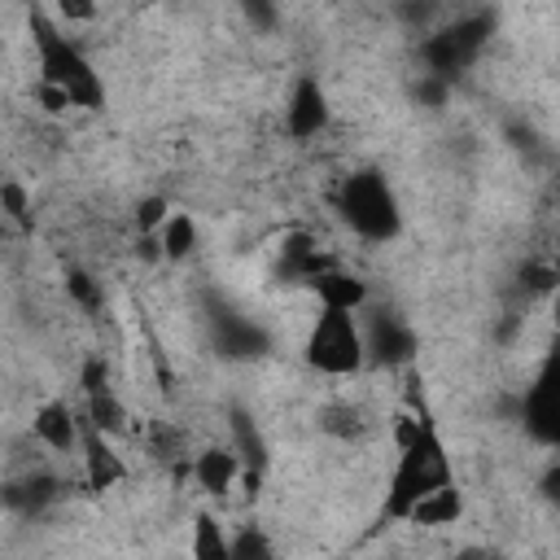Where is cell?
<instances>
[{
    "instance_id": "6da1fadb",
    "label": "cell",
    "mask_w": 560,
    "mask_h": 560,
    "mask_svg": "<svg viewBox=\"0 0 560 560\" xmlns=\"http://www.w3.org/2000/svg\"><path fill=\"white\" fill-rule=\"evenodd\" d=\"M31 39H35V61H39V83L57 88L70 109H105V79L96 74V66L88 61V52L66 35V26L35 4L26 13Z\"/></svg>"
},
{
    "instance_id": "7a4b0ae2",
    "label": "cell",
    "mask_w": 560,
    "mask_h": 560,
    "mask_svg": "<svg viewBox=\"0 0 560 560\" xmlns=\"http://www.w3.org/2000/svg\"><path fill=\"white\" fill-rule=\"evenodd\" d=\"M455 481V468H451V451L438 433V420L424 411L420 416V429L407 446H398L394 455V468H389V481H385V499H381V525L389 521H402L429 490Z\"/></svg>"
},
{
    "instance_id": "3957f363",
    "label": "cell",
    "mask_w": 560,
    "mask_h": 560,
    "mask_svg": "<svg viewBox=\"0 0 560 560\" xmlns=\"http://www.w3.org/2000/svg\"><path fill=\"white\" fill-rule=\"evenodd\" d=\"M337 210L346 219V228L359 236V241H372V245H385L402 232V210H398V197L389 188V179L372 166L354 171L341 179V192H337Z\"/></svg>"
},
{
    "instance_id": "277c9868",
    "label": "cell",
    "mask_w": 560,
    "mask_h": 560,
    "mask_svg": "<svg viewBox=\"0 0 560 560\" xmlns=\"http://www.w3.org/2000/svg\"><path fill=\"white\" fill-rule=\"evenodd\" d=\"M306 363L319 376H354L363 372V332H359V315L346 311H319L306 346H302Z\"/></svg>"
},
{
    "instance_id": "5b68a950",
    "label": "cell",
    "mask_w": 560,
    "mask_h": 560,
    "mask_svg": "<svg viewBox=\"0 0 560 560\" xmlns=\"http://www.w3.org/2000/svg\"><path fill=\"white\" fill-rule=\"evenodd\" d=\"M486 35H490V18H486V13L459 18V22H451V26L433 31V35L420 44V61L429 66V74H433V79H442V83H446L455 70H464V66H472V61H477V52L486 48Z\"/></svg>"
},
{
    "instance_id": "8992f818",
    "label": "cell",
    "mask_w": 560,
    "mask_h": 560,
    "mask_svg": "<svg viewBox=\"0 0 560 560\" xmlns=\"http://www.w3.org/2000/svg\"><path fill=\"white\" fill-rule=\"evenodd\" d=\"M79 385H83V411H79V416H83L96 433H105V438L127 433V407L118 402V394H114V385H109V363H105L101 354L83 359Z\"/></svg>"
},
{
    "instance_id": "52a82bcc",
    "label": "cell",
    "mask_w": 560,
    "mask_h": 560,
    "mask_svg": "<svg viewBox=\"0 0 560 560\" xmlns=\"http://www.w3.org/2000/svg\"><path fill=\"white\" fill-rule=\"evenodd\" d=\"M363 363H381V368H402L416 359V332L402 315L394 311H372L363 324Z\"/></svg>"
},
{
    "instance_id": "ba28073f",
    "label": "cell",
    "mask_w": 560,
    "mask_h": 560,
    "mask_svg": "<svg viewBox=\"0 0 560 560\" xmlns=\"http://www.w3.org/2000/svg\"><path fill=\"white\" fill-rule=\"evenodd\" d=\"M328 122H332V105H328L324 83L311 70L298 74V83L289 92V105H284V131L293 140H315V136L328 131Z\"/></svg>"
},
{
    "instance_id": "9c48e42d",
    "label": "cell",
    "mask_w": 560,
    "mask_h": 560,
    "mask_svg": "<svg viewBox=\"0 0 560 560\" xmlns=\"http://www.w3.org/2000/svg\"><path fill=\"white\" fill-rule=\"evenodd\" d=\"M79 451H83V481H88L92 494H105V490H114V486L127 481L122 455H118L114 442H109L105 433H96L83 416H79Z\"/></svg>"
},
{
    "instance_id": "30bf717a",
    "label": "cell",
    "mask_w": 560,
    "mask_h": 560,
    "mask_svg": "<svg viewBox=\"0 0 560 560\" xmlns=\"http://www.w3.org/2000/svg\"><path fill=\"white\" fill-rule=\"evenodd\" d=\"M311 293H315V302H319V311H346V315H359L368 302H372V289H368V280L363 276H354V271H346V267H324V271H315L311 280Z\"/></svg>"
},
{
    "instance_id": "8fae6325",
    "label": "cell",
    "mask_w": 560,
    "mask_h": 560,
    "mask_svg": "<svg viewBox=\"0 0 560 560\" xmlns=\"http://www.w3.org/2000/svg\"><path fill=\"white\" fill-rule=\"evenodd\" d=\"M228 420H232V451L241 459V486H245V494H258V486L267 477V442L258 433V420L241 407H232Z\"/></svg>"
},
{
    "instance_id": "7c38bea8",
    "label": "cell",
    "mask_w": 560,
    "mask_h": 560,
    "mask_svg": "<svg viewBox=\"0 0 560 560\" xmlns=\"http://www.w3.org/2000/svg\"><path fill=\"white\" fill-rule=\"evenodd\" d=\"M31 433L35 442H44L52 455H66L79 446V411L61 398H48L35 407V420H31Z\"/></svg>"
},
{
    "instance_id": "4fadbf2b",
    "label": "cell",
    "mask_w": 560,
    "mask_h": 560,
    "mask_svg": "<svg viewBox=\"0 0 560 560\" xmlns=\"http://www.w3.org/2000/svg\"><path fill=\"white\" fill-rule=\"evenodd\" d=\"M192 481L210 494V499H228L232 486L241 481V459L232 446H206L192 455Z\"/></svg>"
},
{
    "instance_id": "5bb4252c",
    "label": "cell",
    "mask_w": 560,
    "mask_h": 560,
    "mask_svg": "<svg viewBox=\"0 0 560 560\" xmlns=\"http://www.w3.org/2000/svg\"><path fill=\"white\" fill-rule=\"evenodd\" d=\"M459 516H464V490H459L455 481H446V486L429 490V494L402 516V525H416V529H446V525H455Z\"/></svg>"
},
{
    "instance_id": "9a60e30c",
    "label": "cell",
    "mask_w": 560,
    "mask_h": 560,
    "mask_svg": "<svg viewBox=\"0 0 560 560\" xmlns=\"http://www.w3.org/2000/svg\"><path fill=\"white\" fill-rule=\"evenodd\" d=\"M57 494H61V486H57V477H48V472H26V477L0 486V503L13 508V512H35V508L52 503Z\"/></svg>"
},
{
    "instance_id": "2e32d148",
    "label": "cell",
    "mask_w": 560,
    "mask_h": 560,
    "mask_svg": "<svg viewBox=\"0 0 560 560\" xmlns=\"http://www.w3.org/2000/svg\"><path fill=\"white\" fill-rule=\"evenodd\" d=\"M319 429H324L328 438H337V442H363V438L372 433V416H368L359 402L337 398V402H328V407L319 411Z\"/></svg>"
},
{
    "instance_id": "e0dca14e",
    "label": "cell",
    "mask_w": 560,
    "mask_h": 560,
    "mask_svg": "<svg viewBox=\"0 0 560 560\" xmlns=\"http://www.w3.org/2000/svg\"><path fill=\"white\" fill-rule=\"evenodd\" d=\"M153 236H158L162 262H184V258L197 249V219H192L188 210H171Z\"/></svg>"
},
{
    "instance_id": "ac0fdd59",
    "label": "cell",
    "mask_w": 560,
    "mask_h": 560,
    "mask_svg": "<svg viewBox=\"0 0 560 560\" xmlns=\"http://www.w3.org/2000/svg\"><path fill=\"white\" fill-rule=\"evenodd\" d=\"M560 411H556V385H551V376H542L529 394H525V424L534 429V438L538 442H556V433H560Z\"/></svg>"
},
{
    "instance_id": "d6986e66",
    "label": "cell",
    "mask_w": 560,
    "mask_h": 560,
    "mask_svg": "<svg viewBox=\"0 0 560 560\" xmlns=\"http://www.w3.org/2000/svg\"><path fill=\"white\" fill-rule=\"evenodd\" d=\"M188 551H192V560H232V547H228L223 521H219V516H210V512H197V516H192Z\"/></svg>"
},
{
    "instance_id": "ffe728a7",
    "label": "cell",
    "mask_w": 560,
    "mask_h": 560,
    "mask_svg": "<svg viewBox=\"0 0 560 560\" xmlns=\"http://www.w3.org/2000/svg\"><path fill=\"white\" fill-rule=\"evenodd\" d=\"M228 547H232V560H280L271 534L258 529V525H241V529L228 538Z\"/></svg>"
},
{
    "instance_id": "44dd1931",
    "label": "cell",
    "mask_w": 560,
    "mask_h": 560,
    "mask_svg": "<svg viewBox=\"0 0 560 560\" xmlns=\"http://www.w3.org/2000/svg\"><path fill=\"white\" fill-rule=\"evenodd\" d=\"M0 214L13 223V228H22V232H31V192H26V184L22 179H0Z\"/></svg>"
},
{
    "instance_id": "7402d4cb",
    "label": "cell",
    "mask_w": 560,
    "mask_h": 560,
    "mask_svg": "<svg viewBox=\"0 0 560 560\" xmlns=\"http://www.w3.org/2000/svg\"><path fill=\"white\" fill-rule=\"evenodd\" d=\"M66 293L83 306V311H101L105 306V293H101V284L83 271V267H66Z\"/></svg>"
},
{
    "instance_id": "603a6c76",
    "label": "cell",
    "mask_w": 560,
    "mask_h": 560,
    "mask_svg": "<svg viewBox=\"0 0 560 560\" xmlns=\"http://www.w3.org/2000/svg\"><path fill=\"white\" fill-rule=\"evenodd\" d=\"M166 214H171V206H166L162 197H144V201L136 206V228H140V236H149V232H158Z\"/></svg>"
},
{
    "instance_id": "cb8c5ba5",
    "label": "cell",
    "mask_w": 560,
    "mask_h": 560,
    "mask_svg": "<svg viewBox=\"0 0 560 560\" xmlns=\"http://www.w3.org/2000/svg\"><path fill=\"white\" fill-rule=\"evenodd\" d=\"M521 280H525V289H534V293H551V289H556V267H551V262H525V267H521Z\"/></svg>"
},
{
    "instance_id": "d4e9b609",
    "label": "cell",
    "mask_w": 560,
    "mask_h": 560,
    "mask_svg": "<svg viewBox=\"0 0 560 560\" xmlns=\"http://www.w3.org/2000/svg\"><path fill=\"white\" fill-rule=\"evenodd\" d=\"M57 22H92L101 9L96 4H88V0H70V4H57V9H48Z\"/></svg>"
},
{
    "instance_id": "484cf974",
    "label": "cell",
    "mask_w": 560,
    "mask_h": 560,
    "mask_svg": "<svg viewBox=\"0 0 560 560\" xmlns=\"http://www.w3.org/2000/svg\"><path fill=\"white\" fill-rule=\"evenodd\" d=\"M35 101H39L44 114H66V109H70V101H66L57 88H48V83H35Z\"/></svg>"
},
{
    "instance_id": "4316f807",
    "label": "cell",
    "mask_w": 560,
    "mask_h": 560,
    "mask_svg": "<svg viewBox=\"0 0 560 560\" xmlns=\"http://www.w3.org/2000/svg\"><path fill=\"white\" fill-rule=\"evenodd\" d=\"M455 560H490V556H486V551H459Z\"/></svg>"
}]
</instances>
